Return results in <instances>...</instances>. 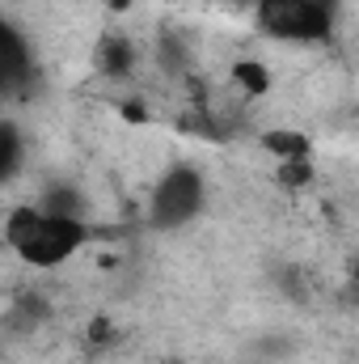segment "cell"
<instances>
[{
	"mask_svg": "<svg viewBox=\"0 0 359 364\" xmlns=\"http://www.w3.org/2000/svg\"><path fill=\"white\" fill-rule=\"evenodd\" d=\"M207 186L203 174L190 166H170L161 178L153 182V199H148V216L157 229H182L203 212Z\"/></svg>",
	"mask_w": 359,
	"mask_h": 364,
	"instance_id": "obj_3",
	"label": "cell"
},
{
	"mask_svg": "<svg viewBox=\"0 0 359 364\" xmlns=\"http://www.w3.org/2000/svg\"><path fill=\"white\" fill-rule=\"evenodd\" d=\"M258 144L267 149L275 161H304V157H313V136L292 132V127H267L258 136Z\"/></svg>",
	"mask_w": 359,
	"mask_h": 364,
	"instance_id": "obj_5",
	"label": "cell"
},
{
	"mask_svg": "<svg viewBox=\"0 0 359 364\" xmlns=\"http://www.w3.org/2000/svg\"><path fill=\"white\" fill-rule=\"evenodd\" d=\"M228 85L241 90V97H263V93H270V68L258 60H237L228 73Z\"/></svg>",
	"mask_w": 359,
	"mask_h": 364,
	"instance_id": "obj_6",
	"label": "cell"
},
{
	"mask_svg": "<svg viewBox=\"0 0 359 364\" xmlns=\"http://www.w3.org/2000/svg\"><path fill=\"white\" fill-rule=\"evenodd\" d=\"M313 178H317V166H313V157H304V161H279V182H283V186L300 191V186H309Z\"/></svg>",
	"mask_w": 359,
	"mask_h": 364,
	"instance_id": "obj_8",
	"label": "cell"
},
{
	"mask_svg": "<svg viewBox=\"0 0 359 364\" xmlns=\"http://www.w3.org/2000/svg\"><path fill=\"white\" fill-rule=\"evenodd\" d=\"M89 237L93 233L85 216H64L43 203H21V208L4 212V220H0V242L21 263H30L38 272L64 267L68 259H77L89 246Z\"/></svg>",
	"mask_w": 359,
	"mask_h": 364,
	"instance_id": "obj_1",
	"label": "cell"
},
{
	"mask_svg": "<svg viewBox=\"0 0 359 364\" xmlns=\"http://www.w3.org/2000/svg\"><path fill=\"white\" fill-rule=\"evenodd\" d=\"M93 64H97L101 77L127 81L136 73V47H131V38L127 34H101L97 47H93Z\"/></svg>",
	"mask_w": 359,
	"mask_h": 364,
	"instance_id": "obj_4",
	"label": "cell"
},
{
	"mask_svg": "<svg viewBox=\"0 0 359 364\" xmlns=\"http://www.w3.org/2000/svg\"><path fill=\"white\" fill-rule=\"evenodd\" d=\"M21 166V140L9 123H0V182L13 178V170Z\"/></svg>",
	"mask_w": 359,
	"mask_h": 364,
	"instance_id": "obj_7",
	"label": "cell"
},
{
	"mask_svg": "<svg viewBox=\"0 0 359 364\" xmlns=\"http://www.w3.org/2000/svg\"><path fill=\"white\" fill-rule=\"evenodd\" d=\"M254 17L275 43H326L334 34V13L317 0H258Z\"/></svg>",
	"mask_w": 359,
	"mask_h": 364,
	"instance_id": "obj_2",
	"label": "cell"
}]
</instances>
